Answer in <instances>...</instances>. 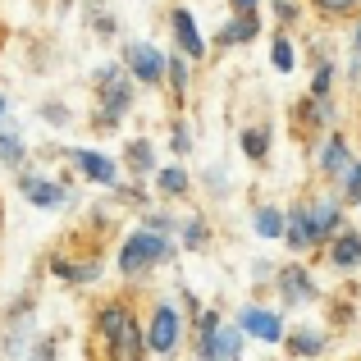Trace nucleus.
Segmentation results:
<instances>
[{
	"label": "nucleus",
	"mask_w": 361,
	"mask_h": 361,
	"mask_svg": "<svg viewBox=\"0 0 361 361\" xmlns=\"http://www.w3.org/2000/svg\"><path fill=\"white\" fill-rule=\"evenodd\" d=\"M233 14H256V0H233Z\"/></svg>",
	"instance_id": "obj_33"
},
{
	"label": "nucleus",
	"mask_w": 361,
	"mask_h": 361,
	"mask_svg": "<svg viewBox=\"0 0 361 361\" xmlns=\"http://www.w3.org/2000/svg\"><path fill=\"white\" fill-rule=\"evenodd\" d=\"M307 229H311V243H334L338 233L348 229L343 224V215H338V206L334 202H316V206H307Z\"/></svg>",
	"instance_id": "obj_9"
},
{
	"label": "nucleus",
	"mask_w": 361,
	"mask_h": 361,
	"mask_svg": "<svg viewBox=\"0 0 361 361\" xmlns=\"http://www.w3.org/2000/svg\"><path fill=\"white\" fill-rule=\"evenodd\" d=\"M174 37H178V55H183V60H202L206 55V42H202V32H197V18L188 14V9H174Z\"/></svg>",
	"instance_id": "obj_11"
},
{
	"label": "nucleus",
	"mask_w": 361,
	"mask_h": 361,
	"mask_svg": "<svg viewBox=\"0 0 361 361\" xmlns=\"http://www.w3.org/2000/svg\"><path fill=\"white\" fill-rule=\"evenodd\" d=\"M338 183H343V197H348V202H357V206H361V160H353V169H348Z\"/></svg>",
	"instance_id": "obj_27"
},
{
	"label": "nucleus",
	"mask_w": 361,
	"mask_h": 361,
	"mask_svg": "<svg viewBox=\"0 0 361 361\" xmlns=\"http://www.w3.org/2000/svg\"><path fill=\"white\" fill-rule=\"evenodd\" d=\"M0 42H5V27H0Z\"/></svg>",
	"instance_id": "obj_36"
},
{
	"label": "nucleus",
	"mask_w": 361,
	"mask_h": 361,
	"mask_svg": "<svg viewBox=\"0 0 361 361\" xmlns=\"http://www.w3.org/2000/svg\"><path fill=\"white\" fill-rule=\"evenodd\" d=\"M202 243H206V220H202V215H192L188 229H183V247H188V252H197Z\"/></svg>",
	"instance_id": "obj_28"
},
{
	"label": "nucleus",
	"mask_w": 361,
	"mask_h": 361,
	"mask_svg": "<svg viewBox=\"0 0 361 361\" xmlns=\"http://www.w3.org/2000/svg\"><path fill=\"white\" fill-rule=\"evenodd\" d=\"M73 160H78V169L92 178V183H101V188H115V183H119L115 160L101 156V151H73Z\"/></svg>",
	"instance_id": "obj_12"
},
{
	"label": "nucleus",
	"mask_w": 361,
	"mask_h": 361,
	"mask_svg": "<svg viewBox=\"0 0 361 361\" xmlns=\"http://www.w3.org/2000/svg\"><path fill=\"white\" fill-rule=\"evenodd\" d=\"M156 188H160L165 197H188L192 178H188V169H183V165H165V169L156 174Z\"/></svg>",
	"instance_id": "obj_19"
},
{
	"label": "nucleus",
	"mask_w": 361,
	"mask_h": 361,
	"mask_svg": "<svg viewBox=\"0 0 361 361\" xmlns=\"http://www.w3.org/2000/svg\"><path fill=\"white\" fill-rule=\"evenodd\" d=\"M238 325H220L215 311H202L197 320V343H202V361H238Z\"/></svg>",
	"instance_id": "obj_4"
},
{
	"label": "nucleus",
	"mask_w": 361,
	"mask_h": 361,
	"mask_svg": "<svg viewBox=\"0 0 361 361\" xmlns=\"http://www.w3.org/2000/svg\"><path fill=\"white\" fill-rule=\"evenodd\" d=\"M123 160H128V169L133 174H151L156 169V151H151V142H128V151H123Z\"/></svg>",
	"instance_id": "obj_22"
},
{
	"label": "nucleus",
	"mask_w": 361,
	"mask_h": 361,
	"mask_svg": "<svg viewBox=\"0 0 361 361\" xmlns=\"http://www.w3.org/2000/svg\"><path fill=\"white\" fill-rule=\"evenodd\" d=\"M51 274H55V279H64V283H92V279H101V261L73 265L69 256H51Z\"/></svg>",
	"instance_id": "obj_15"
},
{
	"label": "nucleus",
	"mask_w": 361,
	"mask_h": 361,
	"mask_svg": "<svg viewBox=\"0 0 361 361\" xmlns=\"http://www.w3.org/2000/svg\"><path fill=\"white\" fill-rule=\"evenodd\" d=\"M243 156L247 160H265V156H270V128H265V123L243 128Z\"/></svg>",
	"instance_id": "obj_20"
},
{
	"label": "nucleus",
	"mask_w": 361,
	"mask_h": 361,
	"mask_svg": "<svg viewBox=\"0 0 361 361\" xmlns=\"http://www.w3.org/2000/svg\"><path fill=\"white\" fill-rule=\"evenodd\" d=\"M23 156H27V147L18 142V133H0V165H23Z\"/></svg>",
	"instance_id": "obj_24"
},
{
	"label": "nucleus",
	"mask_w": 361,
	"mask_h": 361,
	"mask_svg": "<svg viewBox=\"0 0 361 361\" xmlns=\"http://www.w3.org/2000/svg\"><path fill=\"white\" fill-rule=\"evenodd\" d=\"M97 92H101V110H97V123H119L133 106V78L123 73V64H106L97 73Z\"/></svg>",
	"instance_id": "obj_3"
},
{
	"label": "nucleus",
	"mask_w": 361,
	"mask_h": 361,
	"mask_svg": "<svg viewBox=\"0 0 361 361\" xmlns=\"http://www.w3.org/2000/svg\"><path fill=\"white\" fill-rule=\"evenodd\" d=\"M169 256H174V238H160V233H147V229H137V233H128V238H123L119 270L128 274V279H137V274H147L151 265L169 261Z\"/></svg>",
	"instance_id": "obj_2"
},
{
	"label": "nucleus",
	"mask_w": 361,
	"mask_h": 361,
	"mask_svg": "<svg viewBox=\"0 0 361 361\" xmlns=\"http://www.w3.org/2000/svg\"><path fill=\"white\" fill-rule=\"evenodd\" d=\"M165 78H169V87H174L178 97L188 92V60L183 55H165Z\"/></svg>",
	"instance_id": "obj_25"
},
{
	"label": "nucleus",
	"mask_w": 361,
	"mask_h": 361,
	"mask_svg": "<svg viewBox=\"0 0 361 361\" xmlns=\"http://www.w3.org/2000/svg\"><path fill=\"white\" fill-rule=\"evenodd\" d=\"M279 298H283V307H307V302L320 298V288H316L307 265H283L279 270Z\"/></svg>",
	"instance_id": "obj_7"
},
{
	"label": "nucleus",
	"mask_w": 361,
	"mask_h": 361,
	"mask_svg": "<svg viewBox=\"0 0 361 361\" xmlns=\"http://www.w3.org/2000/svg\"><path fill=\"white\" fill-rule=\"evenodd\" d=\"M283 243L293 247V252H307L311 243V229H307V206H293V211H283Z\"/></svg>",
	"instance_id": "obj_16"
},
{
	"label": "nucleus",
	"mask_w": 361,
	"mask_h": 361,
	"mask_svg": "<svg viewBox=\"0 0 361 361\" xmlns=\"http://www.w3.org/2000/svg\"><path fill=\"white\" fill-rule=\"evenodd\" d=\"M283 348L293 357H320L325 353V334L320 329H298V334H283Z\"/></svg>",
	"instance_id": "obj_18"
},
{
	"label": "nucleus",
	"mask_w": 361,
	"mask_h": 361,
	"mask_svg": "<svg viewBox=\"0 0 361 361\" xmlns=\"http://www.w3.org/2000/svg\"><path fill=\"white\" fill-rule=\"evenodd\" d=\"M329 82H334V64L320 60L316 73H311V97H316V101H329Z\"/></svg>",
	"instance_id": "obj_26"
},
{
	"label": "nucleus",
	"mask_w": 361,
	"mask_h": 361,
	"mask_svg": "<svg viewBox=\"0 0 361 361\" xmlns=\"http://www.w3.org/2000/svg\"><path fill=\"white\" fill-rule=\"evenodd\" d=\"M256 32H261V18L256 14H233L220 32V46H243V42H252Z\"/></svg>",
	"instance_id": "obj_17"
},
{
	"label": "nucleus",
	"mask_w": 361,
	"mask_h": 361,
	"mask_svg": "<svg viewBox=\"0 0 361 361\" xmlns=\"http://www.w3.org/2000/svg\"><path fill=\"white\" fill-rule=\"evenodd\" d=\"M55 348H60L55 338H42V343H37L32 353H27V361H55Z\"/></svg>",
	"instance_id": "obj_31"
},
{
	"label": "nucleus",
	"mask_w": 361,
	"mask_h": 361,
	"mask_svg": "<svg viewBox=\"0 0 361 361\" xmlns=\"http://www.w3.org/2000/svg\"><path fill=\"white\" fill-rule=\"evenodd\" d=\"M42 115H46V119H51V123H64V119H69V110H60V106H46V110H42Z\"/></svg>",
	"instance_id": "obj_32"
},
{
	"label": "nucleus",
	"mask_w": 361,
	"mask_h": 361,
	"mask_svg": "<svg viewBox=\"0 0 361 361\" xmlns=\"http://www.w3.org/2000/svg\"><path fill=\"white\" fill-rule=\"evenodd\" d=\"M311 5H316L320 14H329V18H348L357 9V0H311Z\"/></svg>",
	"instance_id": "obj_29"
},
{
	"label": "nucleus",
	"mask_w": 361,
	"mask_h": 361,
	"mask_svg": "<svg viewBox=\"0 0 361 361\" xmlns=\"http://www.w3.org/2000/svg\"><path fill=\"white\" fill-rule=\"evenodd\" d=\"M348 169H353V147H348L343 137H325V147H320V174L343 178Z\"/></svg>",
	"instance_id": "obj_13"
},
{
	"label": "nucleus",
	"mask_w": 361,
	"mask_h": 361,
	"mask_svg": "<svg viewBox=\"0 0 361 361\" xmlns=\"http://www.w3.org/2000/svg\"><path fill=\"white\" fill-rule=\"evenodd\" d=\"M353 51H357V55H361V23H357V42H353Z\"/></svg>",
	"instance_id": "obj_34"
},
{
	"label": "nucleus",
	"mask_w": 361,
	"mask_h": 361,
	"mask_svg": "<svg viewBox=\"0 0 361 361\" xmlns=\"http://www.w3.org/2000/svg\"><path fill=\"white\" fill-rule=\"evenodd\" d=\"M329 265H338V270H357L361 265V233L357 229H343L329 243Z\"/></svg>",
	"instance_id": "obj_14"
},
{
	"label": "nucleus",
	"mask_w": 361,
	"mask_h": 361,
	"mask_svg": "<svg viewBox=\"0 0 361 361\" xmlns=\"http://www.w3.org/2000/svg\"><path fill=\"white\" fill-rule=\"evenodd\" d=\"M252 224H256V233H261L265 243L283 238V211H274V206H261V211L252 215Z\"/></svg>",
	"instance_id": "obj_21"
},
{
	"label": "nucleus",
	"mask_w": 361,
	"mask_h": 361,
	"mask_svg": "<svg viewBox=\"0 0 361 361\" xmlns=\"http://www.w3.org/2000/svg\"><path fill=\"white\" fill-rule=\"evenodd\" d=\"M0 119H5V97H0Z\"/></svg>",
	"instance_id": "obj_35"
},
{
	"label": "nucleus",
	"mask_w": 361,
	"mask_h": 361,
	"mask_svg": "<svg viewBox=\"0 0 361 361\" xmlns=\"http://www.w3.org/2000/svg\"><path fill=\"white\" fill-rule=\"evenodd\" d=\"M123 73H128L133 82H142V87L165 82V51L151 46V42H128V51H123Z\"/></svg>",
	"instance_id": "obj_5"
},
{
	"label": "nucleus",
	"mask_w": 361,
	"mask_h": 361,
	"mask_svg": "<svg viewBox=\"0 0 361 361\" xmlns=\"http://www.w3.org/2000/svg\"><path fill=\"white\" fill-rule=\"evenodd\" d=\"M169 147H174V151H178V156H188V151H192V133H188V128H183V123H178V128H174V133H169Z\"/></svg>",
	"instance_id": "obj_30"
},
{
	"label": "nucleus",
	"mask_w": 361,
	"mask_h": 361,
	"mask_svg": "<svg viewBox=\"0 0 361 361\" xmlns=\"http://www.w3.org/2000/svg\"><path fill=\"white\" fill-rule=\"evenodd\" d=\"M18 192H23L32 206H42V211H51V206H64V197H69L60 178H42V174H23V178H18Z\"/></svg>",
	"instance_id": "obj_10"
},
{
	"label": "nucleus",
	"mask_w": 361,
	"mask_h": 361,
	"mask_svg": "<svg viewBox=\"0 0 361 361\" xmlns=\"http://www.w3.org/2000/svg\"><path fill=\"white\" fill-rule=\"evenodd\" d=\"M97 329L106 338V357L110 361H147V329L137 325L128 302H106L97 311Z\"/></svg>",
	"instance_id": "obj_1"
},
{
	"label": "nucleus",
	"mask_w": 361,
	"mask_h": 361,
	"mask_svg": "<svg viewBox=\"0 0 361 361\" xmlns=\"http://www.w3.org/2000/svg\"><path fill=\"white\" fill-rule=\"evenodd\" d=\"M238 334L247 338H261V343H283V320L265 307H243L238 316Z\"/></svg>",
	"instance_id": "obj_8"
},
{
	"label": "nucleus",
	"mask_w": 361,
	"mask_h": 361,
	"mask_svg": "<svg viewBox=\"0 0 361 361\" xmlns=\"http://www.w3.org/2000/svg\"><path fill=\"white\" fill-rule=\"evenodd\" d=\"M270 60H274V69H279V73H293V64H298V55H293V42H288L283 32L270 42Z\"/></svg>",
	"instance_id": "obj_23"
},
{
	"label": "nucleus",
	"mask_w": 361,
	"mask_h": 361,
	"mask_svg": "<svg viewBox=\"0 0 361 361\" xmlns=\"http://www.w3.org/2000/svg\"><path fill=\"white\" fill-rule=\"evenodd\" d=\"M178 338H183V316H178V307L160 302L156 316H151V325H147V348L160 353V357H169L178 348Z\"/></svg>",
	"instance_id": "obj_6"
}]
</instances>
